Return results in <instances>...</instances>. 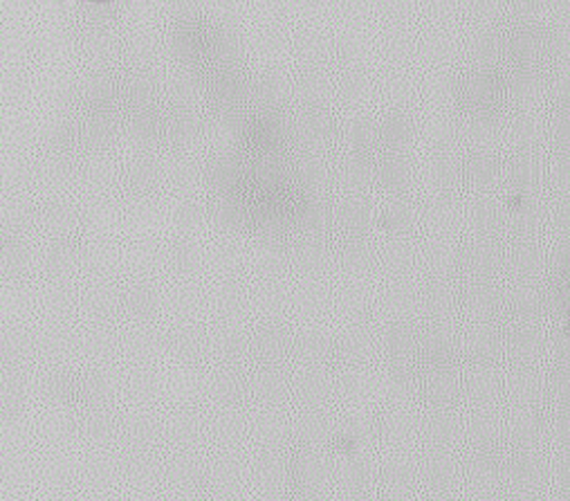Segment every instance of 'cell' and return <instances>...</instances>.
Instances as JSON below:
<instances>
[]
</instances>
